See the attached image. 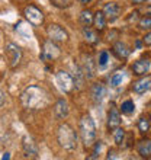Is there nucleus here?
I'll list each match as a JSON object with an SVG mask.
<instances>
[{
  "label": "nucleus",
  "mask_w": 151,
  "mask_h": 160,
  "mask_svg": "<svg viewBox=\"0 0 151 160\" xmlns=\"http://www.w3.org/2000/svg\"><path fill=\"white\" fill-rule=\"evenodd\" d=\"M21 102L28 109H39L48 103V93L39 86H28L22 92Z\"/></svg>",
  "instance_id": "obj_1"
},
{
  "label": "nucleus",
  "mask_w": 151,
  "mask_h": 160,
  "mask_svg": "<svg viewBox=\"0 0 151 160\" xmlns=\"http://www.w3.org/2000/svg\"><path fill=\"white\" fill-rule=\"evenodd\" d=\"M80 135L86 147H92L96 140V127L90 115H83L80 119Z\"/></svg>",
  "instance_id": "obj_2"
},
{
  "label": "nucleus",
  "mask_w": 151,
  "mask_h": 160,
  "mask_svg": "<svg viewBox=\"0 0 151 160\" xmlns=\"http://www.w3.org/2000/svg\"><path fill=\"white\" fill-rule=\"evenodd\" d=\"M57 140H58L60 146L66 150H73L76 147V141H77V135L74 130L68 124H61L57 131Z\"/></svg>",
  "instance_id": "obj_3"
},
{
  "label": "nucleus",
  "mask_w": 151,
  "mask_h": 160,
  "mask_svg": "<svg viewBox=\"0 0 151 160\" xmlns=\"http://www.w3.org/2000/svg\"><path fill=\"white\" fill-rule=\"evenodd\" d=\"M6 57H7L9 66L12 68H15L22 60L21 48H19L16 44H13V42H7V44H6Z\"/></svg>",
  "instance_id": "obj_4"
},
{
  "label": "nucleus",
  "mask_w": 151,
  "mask_h": 160,
  "mask_svg": "<svg viewBox=\"0 0 151 160\" xmlns=\"http://www.w3.org/2000/svg\"><path fill=\"white\" fill-rule=\"evenodd\" d=\"M23 13H25L26 19L29 21L31 25L38 26V25H41L42 22H44V15H42V12L38 8L32 6V4H31V6H26L25 10H23Z\"/></svg>",
  "instance_id": "obj_5"
},
{
  "label": "nucleus",
  "mask_w": 151,
  "mask_h": 160,
  "mask_svg": "<svg viewBox=\"0 0 151 160\" xmlns=\"http://www.w3.org/2000/svg\"><path fill=\"white\" fill-rule=\"evenodd\" d=\"M57 83L60 84L61 90L66 93H70L74 89L76 82L67 72H58L57 73Z\"/></svg>",
  "instance_id": "obj_6"
},
{
  "label": "nucleus",
  "mask_w": 151,
  "mask_h": 160,
  "mask_svg": "<svg viewBox=\"0 0 151 160\" xmlns=\"http://www.w3.org/2000/svg\"><path fill=\"white\" fill-rule=\"evenodd\" d=\"M61 54V51L57 45H55L54 41H46L44 42V50H42L41 58L42 60H57Z\"/></svg>",
  "instance_id": "obj_7"
},
{
  "label": "nucleus",
  "mask_w": 151,
  "mask_h": 160,
  "mask_svg": "<svg viewBox=\"0 0 151 160\" xmlns=\"http://www.w3.org/2000/svg\"><path fill=\"white\" fill-rule=\"evenodd\" d=\"M46 34H48V38L54 42H64L68 38L67 32L60 25H50L46 28Z\"/></svg>",
  "instance_id": "obj_8"
},
{
  "label": "nucleus",
  "mask_w": 151,
  "mask_h": 160,
  "mask_svg": "<svg viewBox=\"0 0 151 160\" xmlns=\"http://www.w3.org/2000/svg\"><path fill=\"white\" fill-rule=\"evenodd\" d=\"M23 152L26 157H37L38 156V146L32 137L26 135L23 138Z\"/></svg>",
  "instance_id": "obj_9"
},
{
  "label": "nucleus",
  "mask_w": 151,
  "mask_h": 160,
  "mask_svg": "<svg viewBox=\"0 0 151 160\" xmlns=\"http://www.w3.org/2000/svg\"><path fill=\"white\" fill-rule=\"evenodd\" d=\"M150 68H151V63L147 58H141L132 64V72H134V74H138V76H143V74L148 73Z\"/></svg>",
  "instance_id": "obj_10"
},
{
  "label": "nucleus",
  "mask_w": 151,
  "mask_h": 160,
  "mask_svg": "<svg viewBox=\"0 0 151 160\" xmlns=\"http://www.w3.org/2000/svg\"><path fill=\"white\" fill-rule=\"evenodd\" d=\"M103 13H105V16L108 21L113 22L118 16H119L121 8H119V4H116V3H108L105 6V9H103Z\"/></svg>",
  "instance_id": "obj_11"
},
{
  "label": "nucleus",
  "mask_w": 151,
  "mask_h": 160,
  "mask_svg": "<svg viewBox=\"0 0 151 160\" xmlns=\"http://www.w3.org/2000/svg\"><path fill=\"white\" fill-rule=\"evenodd\" d=\"M54 114L58 119H64L68 115V103L64 99L57 101V103L54 105Z\"/></svg>",
  "instance_id": "obj_12"
},
{
  "label": "nucleus",
  "mask_w": 151,
  "mask_h": 160,
  "mask_svg": "<svg viewBox=\"0 0 151 160\" xmlns=\"http://www.w3.org/2000/svg\"><path fill=\"white\" fill-rule=\"evenodd\" d=\"M119 124H121L119 112H118V109L112 108V109L109 111V115H108V128H109L110 131H115L118 127H119Z\"/></svg>",
  "instance_id": "obj_13"
},
{
  "label": "nucleus",
  "mask_w": 151,
  "mask_h": 160,
  "mask_svg": "<svg viewBox=\"0 0 151 160\" xmlns=\"http://www.w3.org/2000/svg\"><path fill=\"white\" fill-rule=\"evenodd\" d=\"M150 88H151V76H147V77H143V79L137 80L134 83V86H132L135 93H144Z\"/></svg>",
  "instance_id": "obj_14"
},
{
  "label": "nucleus",
  "mask_w": 151,
  "mask_h": 160,
  "mask_svg": "<svg viewBox=\"0 0 151 160\" xmlns=\"http://www.w3.org/2000/svg\"><path fill=\"white\" fill-rule=\"evenodd\" d=\"M105 93H106V89H105V86L100 83L95 84L92 88V98L95 102H100L102 99H103V96H105Z\"/></svg>",
  "instance_id": "obj_15"
},
{
  "label": "nucleus",
  "mask_w": 151,
  "mask_h": 160,
  "mask_svg": "<svg viewBox=\"0 0 151 160\" xmlns=\"http://www.w3.org/2000/svg\"><path fill=\"white\" fill-rule=\"evenodd\" d=\"M113 52H115L119 58H126V57L129 55V50H128V47H126L124 42H116V44L113 45Z\"/></svg>",
  "instance_id": "obj_16"
},
{
  "label": "nucleus",
  "mask_w": 151,
  "mask_h": 160,
  "mask_svg": "<svg viewBox=\"0 0 151 160\" xmlns=\"http://www.w3.org/2000/svg\"><path fill=\"white\" fill-rule=\"evenodd\" d=\"M93 25H95V28L99 31L105 29L106 26V16L103 12H97L96 15H95V18H93Z\"/></svg>",
  "instance_id": "obj_17"
},
{
  "label": "nucleus",
  "mask_w": 151,
  "mask_h": 160,
  "mask_svg": "<svg viewBox=\"0 0 151 160\" xmlns=\"http://www.w3.org/2000/svg\"><path fill=\"white\" fill-rule=\"evenodd\" d=\"M138 153L143 157L151 156V140H144L138 144Z\"/></svg>",
  "instance_id": "obj_18"
},
{
  "label": "nucleus",
  "mask_w": 151,
  "mask_h": 160,
  "mask_svg": "<svg viewBox=\"0 0 151 160\" xmlns=\"http://www.w3.org/2000/svg\"><path fill=\"white\" fill-rule=\"evenodd\" d=\"M80 22L81 25L84 26H90L93 23V16H92V12L90 10H83L81 15H80Z\"/></svg>",
  "instance_id": "obj_19"
},
{
  "label": "nucleus",
  "mask_w": 151,
  "mask_h": 160,
  "mask_svg": "<svg viewBox=\"0 0 151 160\" xmlns=\"http://www.w3.org/2000/svg\"><path fill=\"white\" fill-rule=\"evenodd\" d=\"M16 31L19 32V34L23 37V38H31V31H29V26L26 25L25 22H19L16 25Z\"/></svg>",
  "instance_id": "obj_20"
},
{
  "label": "nucleus",
  "mask_w": 151,
  "mask_h": 160,
  "mask_svg": "<svg viewBox=\"0 0 151 160\" xmlns=\"http://www.w3.org/2000/svg\"><path fill=\"white\" fill-rule=\"evenodd\" d=\"M83 35H84V39L87 42H90V44H95V42H97V35L95 31H92L90 28H84L83 29Z\"/></svg>",
  "instance_id": "obj_21"
},
{
  "label": "nucleus",
  "mask_w": 151,
  "mask_h": 160,
  "mask_svg": "<svg viewBox=\"0 0 151 160\" xmlns=\"http://www.w3.org/2000/svg\"><path fill=\"white\" fill-rule=\"evenodd\" d=\"M84 74H86L89 79L93 77V63H92V58H90V57H87V60L84 61Z\"/></svg>",
  "instance_id": "obj_22"
},
{
  "label": "nucleus",
  "mask_w": 151,
  "mask_h": 160,
  "mask_svg": "<svg viewBox=\"0 0 151 160\" xmlns=\"http://www.w3.org/2000/svg\"><path fill=\"white\" fill-rule=\"evenodd\" d=\"M134 109H135V105L132 101H125L121 105L122 114H131V112H134Z\"/></svg>",
  "instance_id": "obj_23"
},
{
  "label": "nucleus",
  "mask_w": 151,
  "mask_h": 160,
  "mask_svg": "<svg viewBox=\"0 0 151 160\" xmlns=\"http://www.w3.org/2000/svg\"><path fill=\"white\" fill-rule=\"evenodd\" d=\"M124 76H125L124 72H116L112 77H110V84H112V86H118V84H121L122 80H124Z\"/></svg>",
  "instance_id": "obj_24"
},
{
  "label": "nucleus",
  "mask_w": 151,
  "mask_h": 160,
  "mask_svg": "<svg viewBox=\"0 0 151 160\" xmlns=\"http://www.w3.org/2000/svg\"><path fill=\"white\" fill-rule=\"evenodd\" d=\"M124 137H125V131L118 127L116 130H115V143H116L118 146H121L122 141H124Z\"/></svg>",
  "instance_id": "obj_25"
},
{
  "label": "nucleus",
  "mask_w": 151,
  "mask_h": 160,
  "mask_svg": "<svg viewBox=\"0 0 151 160\" xmlns=\"http://www.w3.org/2000/svg\"><path fill=\"white\" fill-rule=\"evenodd\" d=\"M138 128H139L141 132H147L148 128H150V122H148V119H145V118L139 119L138 121Z\"/></svg>",
  "instance_id": "obj_26"
},
{
  "label": "nucleus",
  "mask_w": 151,
  "mask_h": 160,
  "mask_svg": "<svg viewBox=\"0 0 151 160\" xmlns=\"http://www.w3.org/2000/svg\"><path fill=\"white\" fill-rule=\"evenodd\" d=\"M139 28L141 29H151V18H143L139 21Z\"/></svg>",
  "instance_id": "obj_27"
},
{
  "label": "nucleus",
  "mask_w": 151,
  "mask_h": 160,
  "mask_svg": "<svg viewBox=\"0 0 151 160\" xmlns=\"http://www.w3.org/2000/svg\"><path fill=\"white\" fill-rule=\"evenodd\" d=\"M108 61H109V54L106 52V51H103V52H100V55H99V66H106L108 64Z\"/></svg>",
  "instance_id": "obj_28"
},
{
  "label": "nucleus",
  "mask_w": 151,
  "mask_h": 160,
  "mask_svg": "<svg viewBox=\"0 0 151 160\" xmlns=\"http://www.w3.org/2000/svg\"><path fill=\"white\" fill-rule=\"evenodd\" d=\"M51 2L58 8H67L68 6V0H51Z\"/></svg>",
  "instance_id": "obj_29"
},
{
  "label": "nucleus",
  "mask_w": 151,
  "mask_h": 160,
  "mask_svg": "<svg viewBox=\"0 0 151 160\" xmlns=\"http://www.w3.org/2000/svg\"><path fill=\"white\" fill-rule=\"evenodd\" d=\"M144 44H145V45H151V32L144 37Z\"/></svg>",
  "instance_id": "obj_30"
},
{
  "label": "nucleus",
  "mask_w": 151,
  "mask_h": 160,
  "mask_svg": "<svg viewBox=\"0 0 151 160\" xmlns=\"http://www.w3.org/2000/svg\"><path fill=\"white\" fill-rule=\"evenodd\" d=\"M3 103H4V93L0 90V106H3Z\"/></svg>",
  "instance_id": "obj_31"
},
{
  "label": "nucleus",
  "mask_w": 151,
  "mask_h": 160,
  "mask_svg": "<svg viewBox=\"0 0 151 160\" xmlns=\"http://www.w3.org/2000/svg\"><path fill=\"white\" fill-rule=\"evenodd\" d=\"M9 157H10V154H9V153H4V154H3V160L9 159Z\"/></svg>",
  "instance_id": "obj_32"
},
{
  "label": "nucleus",
  "mask_w": 151,
  "mask_h": 160,
  "mask_svg": "<svg viewBox=\"0 0 151 160\" xmlns=\"http://www.w3.org/2000/svg\"><path fill=\"white\" fill-rule=\"evenodd\" d=\"M134 3H144V2H147V0H132Z\"/></svg>",
  "instance_id": "obj_33"
},
{
  "label": "nucleus",
  "mask_w": 151,
  "mask_h": 160,
  "mask_svg": "<svg viewBox=\"0 0 151 160\" xmlns=\"http://www.w3.org/2000/svg\"><path fill=\"white\" fill-rule=\"evenodd\" d=\"M144 12H145V13H151V4H150V8H147Z\"/></svg>",
  "instance_id": "obj_34"
},
{
  "label": "nucleus",
  "mask_w": 151,
  "mask_h": 160,
  "mask_svg": "<svg viewBox=\"0 0 151 160\" xmlns=\"http://www.w3.org/2000/svg\"><path fill=\"white\" fill-rule=\"evenodd\" d=\"M80 2H83V3H87V2H90V0H80Z\"/></svg>",
  "instance_id": "obj_35"
},
{
  "label": "nucleus",
  "mask_w": 151,
  "mask_h": 160,
  "mask_svg": "<svg viewBox=\"0 0 151 160\" xmlns=\"http://www.w3.org/2000/svg\"><path fill=\"white\" fill-rule=\"evenodd\" d=\"M147 3H148V4H151V0H147Z\"/></svg>",
  "instance_id": "obj_36"
},
{
  "label": "nucleus",
  "mask_w": 151,
  "mask_h": 160,
  "mask_svg": "<svg viewBox=\"0 0 151 160\" xmlns=\"http://www.w3.org/2000/svg\"><path fill=\"white\" fill-rule=\"evenodd\" d=\"M150 119H151V117H150Z\"/></svg>",
  "instance_id": "obj_37"
}]
</instances>
